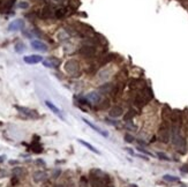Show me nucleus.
I'll use <instances>...</instances> for the list:
<instances>
[{
    "label": "nucleus",
    "mask_w": 188,
    "mask_h": 187,
    "mask_svg": "<svg viewBox=\"0 0 188 187\" xmlns=\"http://www.w3.org/2000/svg\"><path fill=\"white\" fill-rule=\"evenodd\" d=\"M172 143L174 144V147L178 149V151L180 154H186L187 151V143H186V140L180 135V132H179V126L178 125H173L172 127Z\"/></svg>",
    "instance_id": "obj_1"
},
{
    "label": "nucleus",
    "mask_w": 188,
    "mask_h": 187,
    "mask_svg": "<svg viewBox=\"0 0 188 187\" xmlns=\"http://www.w3.org/2000/svg\"><path fill=\"white\" fill-rule=\"evenodd\" d=\"M65 69H66V72L68 74H72V75L76 76L79 74V72H80V64L76 60H74V59H71V60H68L66 63Z\"/></svg>",
    "instance_id": "obj_2"
},
{
    "label": "nucleus",
    "mask_w": 188,
    "mask_h": 187,
    "mask_svg": "<svg viewBox=\"0 0 188 187\" xmlns=\"http://www.w3.org/2000/svg\"><path fill=\"white\" fill-rule=\"evenodd\" d=\"M170 134H171L170 127L167 126L166 122H164L159 128V139H161V141L164 142V143H167L169 140H170Z\"/></svg>",
    "instance_id": "obj_3"
},
{
    "label": "nucleus",
    "mask_w": 188,
    "mask_h": 187,
    "mask_svg": "<svg viewBox=\"0 0 188 187\" xmlns=\"http://www.w3.org/2000/svg\"><path fill=\"white\" fill-rule=\"evenodd\" d=\"M24 28V20L22 19H17V20H14L13 22H10L8 24V31H19L21 29Z\"/></svg>",
    "instance_id": "obj_4"
},
{
    "label": "nucleus",
    "mask_w": 188,
    "mask_h": 187,
    "mask_svg": "<svg viewBox=\"0 0 188 187\" xmlns=\"http://www.w3.org/2000/svg\"><path fill=\"white\" fill-rule=\"evenodd\" d=\"M16 109L24 116H27L28 118H32V119H36L38 118V113L35 111V110H31V109H28V107H23V106H16Z\"/></svg>",
    "instance_id": "obj_5"
},
{
    "label": "nucleus",
    "mask_w": 188,
    "mask_h": 187,
    "mask_svg": "<svg viewBox=\"0 0 188 187\" xmlns=\"http://www.w3.org/2000/svg\"><path fill=\"white\" fill-rule=\"evenodd\" d=\"M31 47L34 49V50H36V51H39V52H46L49 49H47V45L45 44V43H43V42H40V41H37V39H34V41H31Z\"/></svg>",
    "instance_id": "obj_6"
},
{
    "label": "nucleus",
    "mask_w": 188,
    "mask_h": 187,
    "mask_svg": "<svg viewBox=\"0 0 188 187\" xmlns=\"http://www.w3.org/2000/svg\"><path fill=\"white\" fill-rule=\"evenodd\" d=\"M23 60H24L25 64L34 65V64H38V63L43 61V57H40V56H38V54H30V56L23 57Z\"/></svg>",
    "instance_id": "obj_7"
},
{
    "label": "nucleus",
    "mask_w": 188,
    "mask_h": 187,
    "mask_svg": "<svg viewBox=\"0 0 188 187\" xmlns=\"http://www.w3.org/2000/svg\"><path fill=\"white\" fill-rule=\"evenodd\" d=\"M43 65L45 67H47V68H57L60 65V60L57 59V58L51 57V58H47V59L43 60Z\"/></svg>",
    "instance_id": "obj_8"
},
{
    "label": "nucleus",
    "mask_w": 188,
    "mask_h": 187,
    "mask_svg": "<svg viewBox=\"0 0 188 187\" xmlns=\"http://www.w3.org/2000/svg\"><path fill=\"white\" fill-rule=\"evenodd\" d=\"M86 98H87L90 103L99 104V102H100V99H102V96H100V94L98 93V91H91V93H89L87 96H86Z\"/></svg>",
    "instance_id": "obj_9"
},
{
    "label": "nucleus",
    "mask_w": 188,
    "mask_h": 187,
    "mask_svg": "<svg viewBox=\"0 0 188 187\" xmlns=\"http://www.w3.org/2000/svg\"><path fill=\"white\" fill-rule=\"evenodd\" d=\"M45 105H46V106H47V107H49V109H50V110H51V111H52L54 114H57V116H58L60 119L65 120V118H64V116H62L61 111H60V110H59V109H58V107H57V106H56V105H54L52 102H50V100H45Z\"/></svg>",
    "instance_id": "obj_10"
},
{
    "label": "nucleus",
    "mask_w": 188,
    "mask_h": 187,
    "mask_svg": "<svg viewBox=\"0 0 188 187\" xmlns=\"http://www.w3.org/2000/svg\"><path fill=\"white\" fill-rule=\"evenodd\" d=\"M82 120H83V121H84V122H86V124H87V125H88L89 127H91V128L94 129L95 132H97L98 134H100L102 136H104V138H107V136H108V134H107L106 132H104L103 129H100L99 127H97L96 125H94V124H93L91 121H89L88 119H86V118H82Z\"/></svg>",
    "instance_id": "obj_11"
},
{
    "label": "nucleus",
    "mask_w": 188,
    "mask_h": 187,
    "mask_svg": "<svg viewBox=\"0 0 188 187\" xmlns=\"http://www.w3.org/2000/svg\"><path fill=\"white\" fill-rule=\"evenodd\" d=\"M122 109L120 107V106H113L111 110H110V116L111 117H113V118H118V117H120V116H122Z\"/></svg>",
    "instance_id": "obj_12"
},
{
    "label": "nucleus",
    "mask_w": 188,
    "mask_h": 187,
    "mask_svg": "<svg viewBox=\"0 0 188 187\" xmlns=\"http://www.w3.org/2000/svg\"><path fill=\"white\" fill-rule=\"evenodd\" d=\"M80 53L86 56V57H91L95 54V49L91 46H83L81 50H80Z\"/></svg>",
    "instance_id": "obj_13"
},
{
    "label": "nucleus",
    "mask_w": 188,
    "mask_h": 187,
    "mask_svg": "<svg viewBox=\"0 0 188 187\" xmlns=\"http://www.w3.org/2000/svg\"><path fill=\"white\" fill-rule=\"evenodd\" d=\"M45 179H46V173H45V172H43V171H37V172L34 173V180H35L36 183H40V182H43V180H45Z\"/></svg>",
    "instance_id": "obj_14"
},
{
    "label": "nucleus",
    "mask_w": 188,
    "mask_h": 187,
    "mask_svg": "<svg viewBox=\"0 0 188 187\" xmlns=\"http://www.w3.org/2000/svg\"><path fill=\"white\" fill-rule=\"evenodd\" d=\"M78 141H79V142H80L82 146H84L86 148H88L90 151H93L94 154H97V155H99V154H100V153H99V151H98V150L95 148L94 146H93V144H90V143H88V142H86V141H83V140H81V139H79Z\"/></svg>",
    "instance_id": "obj_15"
},
{
    "label": "nucleus",
    "mask_w": 188,
    "mask_h": 187,
    "mask_svg": "<svg viewBox=\"0 0 188 187\" xmlns=\"http://www.w3.org/2000/svg\"><path fill=\"white\" fill-rule=\"evenodd\" d=\"M31 149L34 153H42L43 151V147L40 146V143L38 142V140H35V142H32V146H31Z\"/></svg>",
    "instance_id": "obj_16"
},
{
    "label": "nucleus",
    "mask_w": 188,
    "mask_h": 187,
    "mask_svg": "<svg viewBox=\"0 0 188 187\" xmlns=\"http://www.w3.org/2000/svg\"><path fill=\"white\" fill-rule=\"evenodd\" d=\"M163 179L165 182H169V183H176V182H179V178L176 177V176H171V175H165L163 176Z\"/></svg>",
    "instance_id": "obj_17"
},
{
    "label": "nucleus",
    "mask_w": 188,
    "mask_h": 187,
    "mask_svg": "<svg viewBox=\"0 0 188 187\" xmlns=\"http://www.w3.org/2000/svg\"><path fill=\"white\" fill-rule=\"evenodd\" d=\"M24 50H25V45H24L23 43L19 42L17 44H15V51H16L17 53H22Z\"/></svg>",
    "instance_id": "obj_18"
},
{
    "label": "nucleus",
    "mask_w": 188,
    "mask_h": 187,
    "mask_svg": "<svg viewBox=\"0 0 188 187\" xmlns=\"http://www.w3.org/2000/svg\"><path fill=\"white\" fill-rule=\"evenodd\" d=\"M65 14H66V9H65V8H59V9H57V10H56V16H57L58 19L64 17V16H65Z\"/></svg>",
    "instance_id": "obj_19"
},
{
    "label": "nucleus",
    "mask_w": 188,
    "mask_h": 187,
    "mask_svg": "<svg viewBox=\"0 0 188 187\" xmlns=\"http://www.w3.org/2000/svg\"><path fill=\"white\" fill-rule=\"evenodd\" d=\"M134 116H135V112H134L133 110L128 111V113L125 116V121H130V119H132Z\"/></svg>",
    "instance_id": "obj_20"
},
{
    "label": "nucleus",
    "mask_w": 188,
    "mask_h": 187,
    "mask_svg": "<svg viewBox=\"0 0 188 187\" xmlns=\"http://www.w3.org/2000/svg\"><path fill=\"white\" fill-rule=\"evenodd\" d=\"M51 16V12H50V8L46 7L43 9V13H42V17H50Z\"/></svg>",
    "instance_id": "obj_21"
},
{
    "label": "nucleus",
    "mask_w": 188,
    "mask_h": 187,
    "mask_svg": "<svg viewBox=\"0 0 188 187\" xmlns=\"http://www.w3.org/2000/svg\"><path fill=\"white\" fill-rule=\"evenodd\" d=\"M13 173L15 175V177H19V176H21V175L23 173V170H22L21 168H15V169L13 170Z\"/></svg>",
    "instance_id": "obj_22"
},
{
    "label": "nucleus",
    "mask_w": 188,
    "mask_h": 187,
    "mask_svg": "<svg viewBox=\"0 0 188 187\" xmlns=\"http://www.w3.org/2000/svg\"><path fill=\"white\" fill-rule=\"evenodd\" d=\"M106 122H107L108 125H112V126H120V122H119V121L111 120V119H107V118H106Z\"/></svg>",
    "instance_id": "obj_23"
},
{
    "label": "nucleus",
    "mask_w": 188,
    "mask_h": 187,
    "mask_svg": "<svg viewBox=\"0 0 188 187\" xmlns=\"http://www.w3.org/2000/svg\"><path fill=\"white\" fill-rule=\"evenodd\" d=\"M157 156H158L161 160H163V161H167V162H169V161H171V160H170V158H169V157H167L165 154H163V153H157Z\"/></svg>",
    "instance_id": "obj_24"
},
{
    "label": "nucleus",
    "mask_w": 188,
    "mask_h": 187,
    "mask_svg": "<svg viewBox=\"0 0 188 187\" xmlns=\"http://www.w3.org/2000/svg\"><path fill=\"white\" fill-rule=\"evenodd\" d=\"M125 141H127V142L132 143V142L134 141V136H133V135H130V134H126V135H125Z\"/></svg>",
    "instance_id": "obj_25"
},
{
    "label": "nucleus",
    "mask_w": 188,
    "mask_h": 187,
    "mask_svg": "<svg viewBox=\"0 0 188 187\" xmlns=\"http://www.w3.org/2000/svg\"><path fill=\"white\" fill-rule=\"evenodd\" d=\"M20 8H23V9H27L28 7H29V3L28 2H25V1H22V2H19V5H17Z\"/></svg>",
    "instance_id": "obj_26"
},
{
    "label": "nucleus",
    "mask_w": 188,
    "mask_h": 187,
    "mask_svg": "<svg viewBox=\"0 0 188 187\" xmlns=\"http://www.w3.org/2000/svg\"><path fill=\"white\" fill-rule=\"evenodd\" d=\"M137 150H139V151H141V153H143V154H145V155H148V156H152V154H151V153H149L148 150H145L144 148L139 147V148H137Z\"/></svg>",
    "instance_id": "obj_27"
},
{
    "label": "nucleus",
    "mask_w": 188,
    "mask_h": 187,
    "mask_svg": "<svg viewBox=\"0 0 188 187\" xmlns=\"http://www.w3.org/2000/svg\"><path fill=\"white\" fill-rule=\"evenodd\" d=\"M108 105H110L108 104V100H104L103 102V105H100L99 109H106V107H108Z\"/></svg>",
    "instance_id": "obj_28"
},
{
    "label": "nucleus",
    "mask_w": 188,
    "mask_h": 187,
    "mask_svg": "<svg viewBox=\"0 0 188 187\" xmlns=\"http://www.w3.org/2000/svg\"><path fill=\"white\" fill-rule=\"evenodd\" d=\"M180 171L184 172V173H188V165H184V166L180 169Z\"/></svg>",
    "instance_id": "obj_29"
},
{
    "label": "nucleus",
    "mask_w": 188,
    "mask_h": 187,
    "mask_svg": "<svg viewBox=\"0 0 188 187\" xmlns=\"http://www.w3.org/2000/svg\"><path fill=\"white\" fill-rule=\"evenodd\" d=\"M126 151H127L129 155H132V156H134V155H135V153H134V151H133L130 148H126Z\"/></svg>",
    "instance_id": "obj_30"
},
{
    "label": "nucleus",
    "mask_w": 188,
    "mask_h": 187,
    "mask_svg": "<svg viewBox=\"0 0 188 187\" xmlns=\"http://www.w3.org/2000/svg\"><path fill=\"white\" fill-rule=\"evenodd\" d=\"M37 164H39V165H43V166H45V162L44 161H42V160H37V162H36Z\"/></svg>",
    "instance_id": "obj_31"
},
{
    "label": "nucleus",
    "mask_w": 188,
    "mask_h": 187,
    "mask_svg": "<svg viewBox=\"0 0 188 187\" xmlns=\"http://www.w3.org/2000/svg\"><path fill=\"white\" fill-rule=\"evenodd\" d=\"M59 175H60V170H57V171L54 172V178H57Z\"/></svg>",
    "instance_id": "obj_32"
},
{
    "label": "nucleus",
    "mask_w": 188,
    "mask_h": 187,
    "mask_svg": "<svg viewBox=\"0 0 188 187\" xmlns=\"http://www.w3.org/2000/svg\"><path fill=\"white\" fill-rule=\"evenodd\" d=\"M5 158H6V156H5V155H1V156H0V163H2V162L5 161Z\"/></svg>",
    "instance_id": "obj_33"
},
{
    "label": "nucleus",
    "mask_w": 188,
    "mask_h": 187,
    "mask_svg": "<svg viewBox=\"0 0 188 187\" xmlns=\"http://www.w3.org/2000/svg\"><path fill=\"white\" fill-rule=\"evenodd\" d=\"M9 163H10V164H16V163H17V162H16V161H10V162H9Z\"/></svg>",
    "instance_id": "obj_34"
},
{
    "label": "nucleus",
    "mask_w": 188,
    "mask_h": 187,
    "mask_svg": "<svg viewBox=\"0 0 188 187\" xmlns=\"http://www.w3.org/2000/svg\"><path fill=\"white\" fill-rule=\"evenodd\" d=\"M155 141H156V138H155V136H154V138H152V139H151V142H155Z\"/></svg>",
    "instance_id": "obj_35"
},
{
    "label": "nucleus",
    "mask_w": 188,
    "mask_h": 187,
    "mask_svg": "<svg viewBox=\"0 0 188 187\" xmlns=\"http://www.w3.org/2000/svg\"><path fill=\"white\" fill-rule=\"evenodd\" d=\"M130 187H137L136 185H130Z\"/></svg>",
    "instance_id": "obj_36"
},
{
    "label": "nucleus",
    "mask_w": 188,
    "mask_h": 187,
    "mask_svg": "<svg viewBox=\"0 0 188 187\" xmlns=\"http://www.w3.org/2000/svg\"><path fill=\"white\" fill-rule=\"evenodd\" d=\"M106 187H113V186H111V185H108V186H106Z\"/></svg>",
    "instance_id": "obj_37"
}]
</instances>
